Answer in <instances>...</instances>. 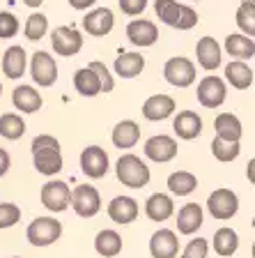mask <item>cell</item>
<instances>
[{
	"label": "cell",
	"mask_w": 255,
	"mask_h": 258,
	"mask_svg": "<svg viewBox=\"0 0 255 258\" xmlns=\"http://www.w3.org/2000/svg\"><path fill=\"white\" fill-rule=\"evenodd\" d=\"M237 26H239V30L244 32V35H248V37H255V5H250V3H241L239 7H237Z\"/></svg>",
	"instance_id": "36"
},
{
	"label": "cell",
	"mask_w": 255,
	"mask_h": 258,
	"mask_svg": "<svg viewBox=\"0 0 255 258\" xmlns=\"http://www.w3.org/2000/svg\"><path fill=\"white\" fill-rule=\"evenodd\" d=\"M51 46L62 58H74L83 48V35L71 26H60L51 32Z\"/></svg>",
	"instance_id": "6"
},
{
	"label": "cell",
	"mask_w": 255,
	"mask_h": 258,
	"mask_svg": "<svg viewBox=\"0 0 255 258\" xmlns=\"http://www.w3.org/2000/svg\"><path fill=\"white\" fill-rule=\"evenodd\" d=\"M145 70V58L140 53H122L115 60V74L120 79H136Z\"/></svg>",
	"instance_id": "30"
},
{
	"label": "cell",
	"mask_w": 255,
	"mask_h": 258,
	"mask_svg": "<svg viewBox=\"0 0 255 258\" xmlns=\"http://www.w3.org/2000/svg\"><path fill=\"white\" fill-rule=\"evenodd\" d=\"M0 62H3V74H5L7 79H21L23 72H26V64H28L26 48L23 46H10Z\"/></svg>",
	"instance_id": "22"
},
{
	"label": "cell",
	"mask_w": 255,
	"mask_h": 258,
	"mask_svg": "<svg viewBox=\"0 0 255 258\" xmlns=\"http://www.w3.org/2000/svg\"><path fill=\"white\" fill-rule=\"evenodd\" d=\"M237 249H239V235L232 231V228H228V226H223V228H218L216 233H214V251L218 253V256H232V253H237Z\"/></svg>",
	"instance_id": "31"
},
{
	"label": "cell",
	"mask_w": 255,
	"mask_h": 258,
	"mask_svg": "<svg viewBox=\"0 0 255 258\" xmlns=\"http://www.w3.org/2000/svg\"><path fill=\"white\" fill-rule=\"evenodd\" d=\"M127 37L133 46H152V44L159 39V30L152 21L147 19H133L127 26Z\"/></svg>",
	"instance_id": "15"
},
{
	"label": "cell",
	"mask_w": 255,
	"mask_h": 258,
	"mask_svg": "<svg viewBox=\"0 0 255 258\" xmlns=\"http://www.w3.org/2000/svg\"><path fill=\"white\" fill-rule=\"evenodd\" d=\"M196 58H198V64H200L202 70L214 72L218 64H221V60H223L221 44H218L214 37H202L196 46Z\"/></svg>",
	"instance_id": "17"
},
{
	"label": "cell",
	"mask_w": 255,
	"mask_h": 258,
	"mask_svg": "<svg viewBox=\"0 0 255 258\" xmlns=\"http://www.w3.org/2000/svg\"><path fill=\"white\" fill-rule=\"evenodd\" d=\"M225 51L234 60H250L255 55V42L244 32H234L225 37Z\"/></svg>",
	"instance_id": "26"
},
{
	"label": "cell",
	"mask_w": 255,
	"mask_h": 258,
	"mask_svg": "<svg viewBox=\"0 0 255 258\" xmlns=\"http://www.w3.org/2000/svg\"><path fill=\"white\" fill-rule=\"evenodd\" d=\"M71 208L76 210L78 217H85L90 219L95 217L97 212L101 210V199H99V191H97L92 184H80V187L74 189V203Z\"/></svg>",
	"instance_id": "11"
},
{
	"label": "cell",
	"mask_w": 255,
	"mask_h": 258,
	"mask_svg": "<svg viewBox=\"0 0 255 258\" xmlns=\"http://www.w3.org/2000/svg\"><path fill=\"white\" fill-rule=\"evenodd\" d=\"M90 67L92 70L97 72V74H99V79H101V83H104V92H111L113 88H115V79H113V74L111 72H108V67L104 62H90Z\"/></svg>",
	"instance_id": "41"
},
{
	"label": "cell",
	"mask_w": 255,
	"mask_h": 258,
	"mask_svg": "<svg viewBox=\"0 0 255 258\" xmlns=\"http://www.w3.org/2000/svg\"><path fill=\"white\" fill-rule=\"evenodd\" d=\"M23 134H26V122L21 115H16V113L0 115V136H5L10 141H19Z\"/></svg>",
	"instance_id": "33"
},
{
	"label": "cell",
	"mask_w": 255,
	"mask_h": 258,
	"mask_svg": "<svg viewBox=\"0 0 255 258\" xmlns=\"http://www.w3.org/2000/svg\"><path fill=\"white\" fill-rule=\"evenodd\" d=\"M115 26V16L108 7H97V10L88 12L83 19V28L92 37H106Z\"/></svg>",
	"instance_id": "12"
},
{
	"label": "cell",
	"mask_w": 255,
	"mask_h": 258,
	"mask_svg": "<svg viewBox=\"0 0 255 258\" xmlns=\"http://www.w3.org/2000/svg\"><path fill=\"white\" fill-rule=\"evenodd\" d=\"M0 92H3V83H0Z\"/></svg>",
	"instance_id": "51"
},
{
	"label": "cell",
	"mask_w": 255,
	"mask_h": 258,
	"mask_svg": "<svg viewBox=\"0 0 255 258\" xmlns=\"http://www.w3.org/2000/svg\"><path fill=\"white\" fill-rule=\"evenodd\" d=\"M225 79L237 90H248L253 86V70L246 64V60H232L225 67Z\"/></svg>",
	"instance_id": "27"
},
{
	"label": "cell",
	"mask_w": 255,
	"mask_h": 258,
	"mask_svg": "<svg viewBox=\"0 0 255 258\" xmlns=\"http://www.w3.org/2000/svg\"><path fill=\"white\" fill-rule=\"evenodd\" d=\"M111 139H113V145H115V148H120V150H129V148H133V145L138 143L140 127L133 122V120H122V122L115 124Z\"/></svg>",
	"instance_id": "25"
},
{
	"label": "cell",
	"mask_w": 255,
	"mask_h": 258,
	"mask_svg": "<svg viewBox=\"0 0 255 258\" xmlns=\"http://www.w3.org/2000/svg\"><path fill=\"white\" fill-rule=\"evenodd\" d=\"M225 99H228V88H225V81L221 76L209 74L198 83V102L205 108L223 106Z\"/></svg>",
	"instance_id": "8"
},
{
	"label": "cell",
	"mask_w": 255,
	"mask_h": 258,
	"mask_svg": "<svg viewBox=\"0 0 255 258\" xmlns=\"http://www.w3.org/2000/svg\"><path fill=\"white\" fill-rule=\"evenodd\" d=\"M241 3H250V5H255V0H241Z\"/></svg>",
	"instance_id": "48"
},
{
	"label": "cell",
	"mask_w": 255,
	"mask_h": 258,
	"mask_svg": "<svg viewBox=\"0 0 255 258\" xmlns=\"http://www.w3.org/2000/svg\"><path fill=\"white\" fill-rule=\"evenodd\" d=\"M154 10H156V16H159L165 26L177 28L180 16H182V5L177 0H154Z\"/></svg>",
	"instance_id": "34"
},
{
	"label": "cell",
	"mask_w": 255,
	"mask_h": 258,
	"mask_svg": "<svg viewBox=\"0 0 255 258\" xmlns=\"http://www.w3.org/2000/svg\"><path fill=\"white\" fill-rule=\"evenodd\" d=\"M149 253H152V258H177L180 240L170 228H161L149 240Z\"/></svg>",
	"instance_id": "14"
},
{
	"label": "cell",
	"mask_w": 255,
	"mask_h": 258,
	"mask_svg": "<svg viewBox=\"0 0 255 258\" xmlns=\"http://www.w3.org/2000/svg\"><path fill=\"white\" fill-rule=\"evenodd\" d=\"M214 129H216L218 139L225 141H239L244 134V127H241V120L232 113H218L216 120H214Z\"/></svg>",
	"instance_id": "28"
},
{
	"label": "cell",
	"mask_w": 255,
	"mask_h": 258,
	"mask_svg": "<svg viewBox=\"0 0 255 258\" xmlns=\"http://www.w3.org/2000/svg\"><path fill=\"white\" fill-rule=\"evenodd\" d=\"M23 3H26L28 7H39L44 3V0H23Z\"/></svg>",
	"instance_id": "47"
},
{
	"label": "cell",
	"mask_w": 255,
	"mask_h": 258,
	"mask_svg": "<svg viewBox=\"0 0 255 258\" xmlns=\"http://www.w3.org/2000/svg\"><path fill=\"white\" fill-rule=\"evenodd\" d=\"M19 32V19L12 12H0V39H10Z\"/></svg>",
	"instance_id": "39"
},
{
	"label": "cell",
	"mask_w": 255,
	"mask_h": 258,
	"mask_svg": "<svg viewBox=\"0 0 255 258\" xmlns=\"http://www.w3.org/2000/svg\"><path fill=\"white\" fill-rule=\"evenodd\" d=\"M209 251V242L205 237H196L186 244V249L182 251V258H207Z\"/></svg>",
	"instance_id": "40"
},
{
	"label": "cell",
	"mask_w": 255,
	"mask_h": 258,
	"mask_svg": "<svg viewBox=\"0 0 255 258\" xmlns=\"http://www.w3.org/2000/svg\"><path fill=\"white\" fill-rule=\"evenodd\" d=\"M207 210L209 215L218 221H228L237 215V210H239V199H237V194L232 189H214L209 194L207 199Z\"/></svg>",
	"instance_id": "5"
},
{
	"label": "cell",
	"mask_w": 255,
	"mask_h": 258,
	"mask_svg": "<svg viewBox=\"0 0 255 258\" xmlns=\"http://www.w3.org/2000/svg\"><path fill=\"white\" fill-rule=\"evenodd\" d=\"M21 219V210L14 203H0V231L3 228H12Z\"/></svg>",
	"instance_id": "38"
},
{
	"label": "cell",
	"mask_w": 255,
	"mask_h": 258,
	"mask_svg": "<svg viewBox=\"0 0 255 258\" xmlns=\"http://www.w3.org/2000/svg\"><path fill=\"white\" fill-rule=\"evenodd\" d=\"M196 23H198V12L189 5H182V16L180 23H177V30H191Z\"/></svg>",
	"instance_id": "42"
},
{
	"label": "cell",
	"mask_w": 255,
	"mask_h": 258,
	"mask_svg": "<svg viewBox=\"0 0 255 258\" xmlns=\"http://www.w3.org/2000/svg\"><path fill=\"white\" fill-rule=\"evenodd\" d=\"M145 7H147V0H120V10L129 16L143 14Z\"/></svg>",
	"instance_id": "43"
},
{
	"label": "cell",
	"mask_w": 255,
	"mask_h": 258,
	"mask_svg": "<svg viewBox=\"0 0 255 258\" xmlns=\"http://www.w3.org/2000/svg\"><path fill=\"white\" fill-rule=\"evenodd\" d=\"M97 0H69V5L74 7V10H88V7H92Z\"/></svg>",
	"instance_id": "45"
},
{
	"label": "cell",
	"mask_w": 255,
	"mask_h": 258,
	"mask_svg": "<svg viewBox=\"0 0 255 258\" xmlns=\"http://www.w3.org/2000/svg\"><path fill=\"white\" fill-rule=\"evenodd\" d=\"M12 104H14L16 111L21 113H37L42 108V95L32 86H19L12 92Z\"/></svg>",
	"instance_id": "21"
},
{
	"label": "cell",
	"mask_w": 255,
	"mask_h": 258,
	"mask_svg": "<svg viewBox=\"0 0 255 258\" xmlns=\"http://www.w3.org/2000/svg\"><path fill=\"white\" fill-rule=\"evenodd\" d=\"M74 88L83 97H95V95H99V92H104V83H101L99 74L92 70L90 64H88V67H80L74 74Z\"/></svg>",
	"instance_id": "24"
},
{
	"label": "cell",
	"mask_w": 255,
	"mask_h": 258,
	"mask_svg": "<svg viewBox=\"0 0 255 258\" xmlns=\"http://www.w3.org/2000/svg\"><path fill=\"white\" fill-rule=\"evenodd\" d=\"M145 157L156 164H165V161L175 159L177 157V143L173 136H165V134H159V136H152L147 139L145 143Z\"/></svg>",
	"instance_id": "13"
},
{
	"label": "cell",
	"mask_w": 255,
	"mask_h": 258,
	"mask_svg": "<svg viewBox=\"0 0 255 258\" xmlns=\"http://www.w3.org/2000/svg\"><path fill=\"white\" fill-rule=\"evenodd\" d=\"M48 30V19L44 14H30V19L26 21V28H23V32H26V37L30 39V42H39V39L46 35Z\"/></svg>",
	"instance_id": "37"
},
{
	"label": "cell",
	"mask_w": 255,
	"mask_h": 258,
	"mask_svg": "<svg viewBox=\"0 0 255 258\" xmlns=\"http://www.w3.org/2000/svg\"><path fill=\"white\" fill-rule=\"evenodd\" d=\"M246 175H248L250 184H255V157L248 161V166H246Z\"/></svg>",
	"instance_id": "46"
},
{
	"label": "cell",
	"mask_w": 255,
	"mask_h": 258,
	"mask_svg": "<svg viewBox=\"0 0 255 258\" xmlns=\"http://www.w3.org/2000/svg\"><path fill=\"white\" fill-rule=\"evenodd\" d=\"M95 249L104 258H115L117 253L122 251V237H120V233L111 231V228H104L95 237Z\"/></svg>",
	"instance_id": "29"
},
{
	"label": "cell",
	"mask_w": 255,
	"mask_h": 258,
	"mask_svg": "<svg viewBox=\"0 0 255 258\" xmlns=\"http://www.w3.org/2000/svg\"><path fill=\"white\" fill-rule=\"evenodd\" d=\"M138 212H140V208L131 196H115L108 203V217L115 224H131V221H136Z\"/></svg>",
	"instance_id": "18"
},
{
	"label": "cell",
	"mask_w": 255,
	"mask_h": 258,
	"mask_svg": "<svg viewBox=\"0 0 255 258\" xmlns=\"http://www.w3.org/2000/svg\"><path fill=\"white\" fill-rule=\"evenodd\" d=\"M202 221H205V217H202L200 205L186 203V205H182L180 212H177V231H180L182 235H193L202 226Z\"/></svg>",
	"instance_id": "20"
},
{
	"label": "cell",
	"mask_w": 255,
	"mask_h": 258,
	"mask_svg": "<svg viewBox=\"0 0 255 258\" xmlns=\"http://www.w3.org/2000/svg\"><path fill=\"white\" fill-rule=\"evenodd\" d=\"M163 76L170 86L175 88H189L196 81V64L184 55H175L163 64Z\"/></svg>",
	"instance_id": "7"
},
{
	"label": "cell",
	"mask_w": 255,
	"mask_h": 258,
	"mask_svg": "<svg viewBox=\"0 0 255 258\" xmlns=\"http://www.w3.org/2000/svg\"><path fill=\"white\" fill-rule=\"evenodd\" d=\"M253 258H255V242H253Z\"/></svg>",
	"instance_id": "49"
},
{
	"label": "cell",
	"mask_w": 255,
	"mask_h": 258,
	"mask_svg": "<svg viewBox=\"0 0 255 258\" xmlns=\"http://www.w3.org/2000/svg\"><path fill=\"white\" fill-rule=\"evenodd\" d=\"M173 129H175V134L184 141L198 139L202 132V118L196 111H180L177 118L173 120Z\"/></svg>",
	"instance_id": "19"
},
{
	"label": "cell",
	"mask_w": 255,
	"mask_h": 258,
	"mask_svg": "<svg viewBox=\"0 0 255 258\" xmlns=\"http://www.w3.org/2000/svg\"><path fill=\"white\" fill-rule=\"evenodd\" d=\"M32 161L42 175H58L62 171V150L60 141L51 134H39L32 139Z\"/></svg>",
	"instance_id": "1"
},
{
	"label": "cell",
	"mask_w": 255,
	"mask_h": 258,
	"mask_svg": "<svg viewBox=\"0 0 255 258\" xmlns=\"http://www.w3.org/2000/svg\"><path fill=\"white\" fill-rule=\"evenodd\" d=\"M173 212H175V203L168 194H152L145 203V215L152 221H165L173 217Z\"/></svg>",
	"instance_id": "23"
},
{
	"label": "cell",
	"mask_w": 255,
	"mask_h": 258,
	"mask_svg": "<svg viewBox=\"0 0 255 258\" xmlns=\"http://www.w3.org/2000/svg\"><path fill=\"white\" fill-rule=\"evenodd\" d=\"M239 152H241L239 141H225V139H218V136L212 141V155L216 157L218 161H223V164L237 159Z\"/></svg>",
	"instance_id": "35"
},
{
	"label": "cell",
	"mask_w": 255,
	"mask_h": 258,
	"mask_svg": "<svg viewBox=\"0 0 255 258\" xmlns=\"http://www.w3.org/2000/svg\"><path fill=\"white\" fill-rule=\"evenodd\" d=\"M196 187H198V177L189 171H175L168 177V189L175 196H189V194L196 191Z\"/></svg>",
	"instance_id": "32"
},
{
	"label": "cell",
	"mask_w": 255,
	"mask_h": 258,
	"mask_svg": "<svg viewBox=\"0 0 255 258\" xmlns=\"http://www.w3.org/2000/svg\"><path fill=\"white\" fill-rule=\"evenodd\" d=\"M80 171L90 180H99L108 173V155L104 148L99 145H90L85 148L83 155H80Z\"/></svg>",
	"instance_id": "10"
},
{
	"label": "cell",
	"mask_w": 255,
	"mask_h": 258,
	"mask_svg": "<svg viewBox=\"0 0 255 258\" xmlns=\"http://www.w3.org/2000/svg\"><path fill=\"white\" fill-rule=\"evenodd\" d=\"M42 205L51 212H64L74 203V191L69 189V184L62 182V180H53V182H46L42 187Z\"/></svg>",
	"instance_id": "4"
},
{
	"label": "cell",
	"mask_w": 255,
	"mask_h": 258,
	"mask_svg": "<svg viewBox=\"0 0 255 258\" xmlns=\"http://www.w3.org/2000/svg\"><path fill=\"white\" fill-rule=\"evenodd\" d=\"M10 171V152L0 148V177Z\"/></svg>",
	"instance_id": "44"
},
{
	"label": "cell",
	"mask_w": 255,
	"mask_h": 258,
	"mask_svg": "<svg viewBox=\"0 0 255 258\" xmlns=\"http://www.w3.org/2000/svg\"><path fill=\"white\" fill-rule=\"evenodd\" d=\"M12 258H19V256H12Z\"/></svg>",
	"instance_id": "52"
},
{
	"label": "cell",
	"mask_w": 255,
	"mask_h": 258,
	"mask_svg": "<svg viewBox=\"0 0 255 258\" xmlns=\"http://www.w3.org/2000/svg\"><path fill=\"white\" fill-rule=\"evenodd\" d=\"M253 228H255V217H253Z\"/></svg>",
	"instance_id": "50"
},
{
	"label": "cell",
	"mask_w": 255,
	"mask_h": 258,
	"mask_svg": "<svg viewBox=\"0 0 255 258\" xmlns=\"http://www.w3.org/2000/svg\"><path fill=\"white\" fill-rule=\"evenodd\" d=\"M173 111H175V99L170 95H152L145 99L143 104V115L145 120H149V122H159V120H165L173 115Z\"/></svg>",
	"instance_id": "16"
},
{
	"label": "cell",
	"mask_w": 255,
	"mask_h": 258,
	"mask_svg": "<svg viewBox=\"0 0 255 258\" xmlns=\"http://www.w3.org/2000/svg\"><path fill=\"white\" fill-rule=\"evenodd\" d=\"M26 235L32 247H48V244L60 240L62 224L58 219H53V217H37L35 221H30Z\"/></svg>",
	"instance_id": "3"
},
{
	"label": "cell",
	"mask_w": 255,
	"mask_h": 258,
	"mask_svg": "<svg viewBox=\"0 0 255 258\" xmlns=\"http://www.w3.org/2000/svg\"><path fill=\"white\" fill-rule=\"evenodd\" d=\"M30 74L32 81L42 88H51L58 81V64H55L53 55H48L46 51H37L30 58Z\"/></svg>",
	"instance_id": "9"
},
{
	"label": "cell",
	"mask_w": 255,
	"mask_h": 258,
	"mask_svg": "<svg viewBox=\"0 0 255 258\" xmlns=\"http://www.w3.org/2000/svg\"><path fill=\"white\" fill-rule=\"evenodd\" d=\"M115 175L117 180L124 184V187L129 189H143L149 184V177H152V173H149V166L145 164L140 157L136 155H122L120 159H117L115 164Z\"/></svg>",
	"instance_id": "2"
}]
</instances>
